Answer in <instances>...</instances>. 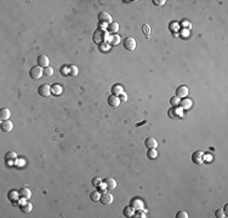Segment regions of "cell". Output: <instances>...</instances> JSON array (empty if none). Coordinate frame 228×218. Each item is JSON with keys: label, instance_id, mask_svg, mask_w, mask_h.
<instances>
[{"label": "cell", "instance_id": "6da1fadb", "mask_svg": "<svg viewBox=\"0 0 228 218\" xmlns=\"http://www.w3.org/2000/svg\"><path fill=\"white\" fill-rule=\"evenodd\" d=\"M107 38H108V33L102 31V29H97V31L94 33L92 35V39H94V41L98 45H101L102 43H104L107 40Z\"/></svg>", "mask_w": 228, "mask_h": 218}, {"label": "cell", "instance_id": "7a4b0ae2", "mask_svg": "<svg viewBox=\"0 0 228 218\" xmlns=\"http://www.w3.org/2000/svg\"><path fill=\"white\" fill-rule=\"evenodd\" d=\"M29 75H31V78L33 80H39V79L44 75V69L39 66H34L31 71H29Z\"/></svg>", "mask_w": 228, "mask_h": 218}, {"label": "cell", "instance_id": "3957f363", "mask_svg": "<svg viewBox=\"0 0 228 218\" xmlns=\"http://www.w3.org/2000/svg\"><path fill=\"white\" fill-rule=\"evenodd\" d=\"M123 44H124L125 50H127V51H134L135 48H136V40H135L132 36L125 38L124 41H123Z\"/></svg>", "mask_w": 228, "mask_h": 218}, {"label": "cell", "instance_id": "277c9868", "mask_svg": "<svg viewBox=\"0 0 228 218\" xmlns=\"http://www.w3.org/2000/svg\"><path fill=\"white\" fill-rule=\"evenodd\" d=\"M38 93L41 97H47L51 93V86H49L47 84H43L38 87Z\"/></svg>", "mask_w": 228, "mask_h": 218}, {"label": "cell", "instance_id": "5b68a950", "mask_svg": "<svg viewBox=\"0 0 228 218\" xmlns=\"http://www.w3.org/2000/svg\"><path fill=\"white\" fill-rule=\"evenodd\" d=\"M98 22H101V23H112L113 21H112V16L108 14V12H106V11H102V12H100L98 14Z\"/></svg>", "mask_w": 228, "mask_h": 218}, {"label": "cell", "instance_id": "8992f818", "mask_svg": "<svg viewBox=\"0 0 228 218\" xmlns=\"http://www.w3.org/2000/svg\"><path fill=\"white\" fill-rule=\"evenodd\" d=\"M113 200H114V196L112 194H109V193H103L101 195V197H100L101 204L102 205H106V206L107 205H111L113 202Z\"/></svg>", "mask_w": 228, "mask_h": 218}, {"label": "cell", "instance_id": "52a82bcc", "mask_svg": "<svg viewBox=\"0 0 228 218\" xmlns=\"http://www.w3.org/2000/svg\"><path fill=\"white\" fill-rule=\"evenodd\" d=\"M131 206L134 207L135 211H141L144 209V204L141 199H138V197H135V199L131 200Z\"/></svg>", "mask_w": 228, "mask_h": 218}, {"label": "cell", "instance_id": "ba28073f", "mask_svg": "<svg viewBox=\"0 0 228 218\" xmlns=\"http://www.w3.org/2000/svg\"><path fill=\"white\" fill-rule=\"evenodd\" d=\"M18 193H19V197H21V199H24V200L31 199V196H32L31 189H29V188H26V187L21 188V189L18 190Z\"/></svg>", "mask_w": 228, "mask_h": 218}, {"label": "cell", "instance_id": "9c48e42d", "mask_svg": "<svg viewBox=\"0 0 228 218\" xmlns=\"http://www.w3.org/2000/svg\"><path fill=\"white\" fill-rule=\"evenodd\" d=\"M36 62H38V66L41 67V68H46L49 67V57L46 55H40L38 58H36Z\"/></svg>", "mask_w": 228, "mask_h": 218}, {"label": "cell", "instance_id": "30bf717a", "mask_svg": "<svg viewBox=\"0 0 228 218\" xmlns=\"http://www.w3.org/2000/svg\"><path fill=\"white\" fill-rule=\"evenodd\" d=\"M144 145H146V148H148V149H155V148L158 147V141L154 137H149L144 141Z\"/></svg>", "mask_w": 228, "mask_h": 218}, {"label": "cell", "instance_id": "8fae6325", "mask_svg": "<svg viewBox=\"0 0 228 218\" xmlns=\"http://www.w3.org/2000/svg\"><path fill=\"white\" fill-rule=\"evenodd\" d=\"M12 127H14V124L10 120H4V121H1V124H0V128H1L3 132L12 131Z\"/></svg>", "mask_w": 228, "mask_h": 218}, {"label": "cell", "instance_id": "7c38bea8", "mask_svg": "<svg viewBox=\"0 0 228 218\" xmlns=\"http://www.w3.org/2000/svg\"><path fill=\"white\" fill-rule=\"evenodd\" d=\"M187 95H188V87H187V86L181 85V86H178V87L176 88V96H177L178 98H183V97H186Z\"/></svg>", "mask_w": 228, "mask_h": 218}, {"label": "cell", "instance_id": "4fadbf2b", "mask_svg": "<svg viewBox=\"0 0 228 218\" xmlns=\"http://www.w3.org/2000/svg\"><path fill=\"white\" fill-rule=\"evenodd\" d=\"M203 156H204V153L203 152H194L192 154V161L194 164H202L203 162Z\"/></svg>", "mask_w": 228, "mask_h": 218}, {"label": "cell", "instance_id": "5bb4252c", "mask_svg": "<svg viewBox=\"0 0 228 218\" xmlns=\"http://www.w3.org/2000/svg\"><path fill=\"white\" fill-rule=\"evenodd\" d=\"M104 184H106L107 189H109V190L115 189V188H117V182L114 181V178H112V177H107L104 180Z\"/></svg>", "mask_w": 228, "mask_h": 218}, {"label": "cell", "instance_id": "9a60e30c", "mask_svg": "<svg viewBox=\"0 0 228 218\" xmlns=\"http://www.w3.org/2000/svg\"><path fill=\"white\" fill-rule=\"evenodd\" d=\"M120 98H119L118 96H114V95H112V96H109L108 97V104H109L111 107H118L119 104H120Z\"/></svg>", "mask_w": 228, "mask_h": 218}, {"label": "cell", "instance_id": "2e32d148", "mask_svg": "<svg viewBox=\"0 0 228 218\" xmlns=\"http://www.w3.org/2000/svg\"><path fill=\"white\" fill-rule=\"evenodd\" d=\"M10 115H11V112H10L9 108H1V110H0V120L1 121L9 120Z\"/></svg>", "mask_w": 228, "mask_h": 218}, {"label": "cell", "instance_id": "e0dca14e", "mask_svg": "<svg viewBox=\"0 0 228 218\" xmlns=\"http://www.w3.org/2000/svg\"><path fill=\"white\" fill-rule=\"evenodd\" d=\"M32 209H33V207H32V204L31 202H24V204H22L21 206H19V210H21L23 213H29V212H31L32 211Z\"/></svg>", "mask_w": 228, "mask_h": 218}, {"label": "cell", "instance_id": "ac0fdd59", "mask_svg": "<svg viewBox=\"0 0 228 218\" xmlns=\"http://www.w3.org/2000/svg\"><path fill=\"white\" fill-rule=\"evenodd\" d=\"M123 213L125 217L127 218H130V217H134V213H135V210H134V207L130 205V206H126L125 209L123 210Z\"/></svg>", "mask_w": 228, "mask_h": 218}, {"label": "cell", "instance_id": "d6986e66", "mask_svg": "<svg viewBox=\"0 0 228 218\" xmlns=\"http://www.w3.org/2000/svg\"><path fill=\"white\" fill-rule=\"evenodd\" d=\"M180 105L182 107V109H189L192 107V100H189V98H183V100L180 101Z\"/></svg>", "mask_w": 228, "mask_h": 218}, {"label": "cell", "instance_id": "ffe728a7", "mask_svg": "<svg viewBox=\"0 0 228 218\" xmlns=\"http://www.w3.org/2000/svg\"><path fill=\"white\" fill-rule=\"evenodd\" d=\"M124 91H123V86L119 85V84H115L113 87H112V95L114 96H118V95H122Z\"/></svg>", "mask_w": 228, "mask_h": 218}, {"label": "cell", "instance_id": "44dd1931", "mask_svg": "<svg viewBox=\"0 0 228 218\" xmlns=\"http://www.w3.org/2000/svg\"><path fill=\"white\" fill-rule=\"evenodd\" d=\"M51 93L58 96V95H61L62 93V86L61 85H58V84H54L51 86Z\"/></svg>", "mask_w": 228, "mask_h": 218}, {"label": "cell", "instance_id": "7402d4cb", "mask_svg": "<svg viewBox=\"0 0 228 218\" xmlns=\"http://www.w3.org/2000/svg\"><path fill=\"white\" fill-rule=\"evenodd\" d=\"M119 31V24L117 22H112L109 26H108V32L112 34H117V32Z\"/></svg>", "mask_w": 228, "mask_h": 218}, {"label": "cell", "instance_id": "603a6c76", "mask_svg": "<svg viewBox=\"0 0 228 218\" xmlns=\"http://www.w3.org/2000/svg\"><path fill=\"white\" fill-rule=\"evenodd\" d=\"M7 197H9V200H11V201L17 200L19 197V193L17 190H10L9 194H7Z\"/></svg>", "mask_w": 228, "mask_h": 218}, {"label": "cell", "instance_id": "cb8c5ba5", "mask_svg": "<svg viewBox=\"0 0 228 218\" xmlns=\"http://www.w3.org/2000/svg\"><path fill=\"white\" fill-rule=\"evenodd\" d=\"M109 43H111V45H114V46L120 44V36L118 34H113L112 36H109Z\"/></svg>", "mask_w": 228, "mask_h": 218}, {"label": "cell", "instance_id": "d4e9b609", "mask_svg": "<svg viewBox=\"0 0 228 218\" xmlns=\"http://www.w3.org/2000/svg\"><path fill=\"white\" fill-rule=\"evenodd\" d=\"M147 157H148V159H151V160L157 159V157H158V152H157V149H148V152H147Z\"/></svg>", "mask_w": 228, "mask_h": 218}, {"label": "cell", "instance_id": "484cf974", "mask_svg": "<svg viewBox=\"0 0 228 218\" xmlns=\"http://www.w3.org/2000/svg\"><path fill=\"white\" fill-rule=\"evenodd\" d=\"M5 159H6V161H11L12 162L14 160L17 159V154L15 152H7L6 155H5Z\"/></svg>", "mask_w": 228, "mask_h": 218}, {"label": "cell", "instance_id": "4316f807", "mask_svg": "<svg viewBox=\"0 0 228 218\" xmlns=\"http://www.w3.org/2000/svg\"><path fill=\"white\" fill-rule=\"evenodd\" d=\"M78 74V67L76 66H68V75L75 76Z\"/></svg>", "mask_w": 228, "mask_h": 218}, {"label": "cell", "instance_id": "83f0119b", "mask_svg": "<svg viewBox=\"0 0 228 218\" xmlns=\"http://www.w3.org/2000/svg\"><path fill=\"white\" fill-rule=\"evenodd\" d=\"M100 197H101V195H100V193H98V192H92L91 195H90V199H91L92 201L100 200Z\"/></svg>", "mask_w": 228, "mask_h": 218}, {"label": "cell", "instance_id": "f1b7e54d", "mask_svg": "<svg viewBox=\"0 0 228 218\" xmlns=\"http://www.w3.org/2000/svg\"><path fill=\"white\" fill-rule=\"evenodd\" d=\"M54 74V69L51 68V67H46V68H44V75H46V76H51Z\"/></svg>", "mask_w": 228, "mask_h": 218}, {"label": "cell", "instance_id": "f546056e", "mask_svg": "<svg viewBox=\"0 0 228 218\" xmlns=\"http://www.w3.org/2000/svg\"><path fill=\"white\" fill-rule=\"evenodd\" d=\"M102 184V180H101V178H98V177H96V178H94V180H92V185L94 187H100Z\"/></svg>", "mask_w": 228, "mask_h": 218}, {"label": "cell", "instance_id": "4dcf8cb0", "mask_svg": "<svg viewBox=\"0 0 228 218\" xmlns=\"http://www.w3.org/2000/svg\"><path fill=\"white\" fill-rule=\"evenodd\" d=\"M176 218H188V213L186 211H178L176 213Z\"/></svg>", "mask_w": 228, "mask_h": 218}, {"label": "cell", "instance_id": "1f68e13d", "mask_svg": "<svg viewBox=\"0 0 228 218\" xmlns=\"http://www.w3.org/2000/svg\"><path fill=\"white\" fill-rule=\"evenodd\" d=\"M142 31L144 32V34H146L147 38H149V35H151V29H149V27H148V24H144L142 27Z\"/></svg>", "mask_w": 228, "mask_h": 218}, {"label": "cell", "instance_id": "d6a6232c", "mask_svg": "<svg viewBox=\"0 0 228 218\" xmlns=\"http://www.w3.org/2000/svg\"><path fill=\"white\" fill-rule=\"evenodd\" d=\"M215 216L217 217V218H224L226 217V214H224V212L221 210V209H219V210H216V212H215Z\"/></svg>", "mask_w": 228, "mask_h": 218}, {"label": "cell", "instance_id": "836d02e7", "mask_svg": "<svg viewBox=\"0 0 228 218\" xmlns=\"http://www.w3.org/2000/svg\"><path fill=\"white\" fill-rule=\"evenodd\" d=\"M170 103H171V105H177V104H180V100H178V97H177V96L171 97Z\"/></svg>", "mask_w": 228, "mask_h": 218}, {"label": "cell", "instance_id": "e575fe53", "mask_svg": "<svg viewBox=\"0 0 228 218\" xmlns=\"http://www.w3.org/2000/svg\"><path fill=\"white\" fill-rule=\"evenodd\" d=\"M153 3L157 6H160V5H164L165 4V0H153Z\"/></svg>", "mask_w": 228, "mask_h": 218}, {"label": "cell", "instance_id": "d590c367", "mask_svg": "<svg viewBox=\"0 0 228 218\" xmlns=\"http://www.w3.org/2000/svg\"><path fill=\"white\" fill-rule=\"evenodd\" d=\"M61 73H62L63 75H68V67L63 66V67L61 68Z\"/></svg>", "mask_w": 228, "mask_h": 218}, {"label": "cell", "instance_id": "8d00e7d4", "mask_svg": "<svg viewBox=\"0 0 228 218\" xmlns=\"http://www.w3.org/2000/svg\"><path fill=\"white\" fill-rule=\"evenodd\" d=\"M120 101H122V102H126V101H127V96H126V93L123 92V93L120 95Z\"/></svg>", "mask_w": 228, "mask_h": 218}, {"label": "cell", "instance_id": "74e56055", "mask_svg": "<svg viewBox=\"0 0 228 218\" xmlns=\"http://www.w3.org/2000/svg\"><path fill=\"white\" fill-rule=\"evenodd\" d=\"M134 217H136V218H143V217H146V216L142 214L141 212H138V213H136V216H134Z\"/></svg>", "mask_w": 228, "mask_h": 218}, {"label": "cell", "instance_id": "f35d334b", "mask_svg": "<svg viewBox=\"0 0 228 218\" xmlns=\"http://www.w3.org/2000/svg\"><path fill=\"white\" fill-rule=\"evenodd\" d=\"M223 212H224V214H226V217H227V216H228V205H226V206H224Z\"/></svg>", "mask_w": 228, "mask_h": 218}]
</instances>
